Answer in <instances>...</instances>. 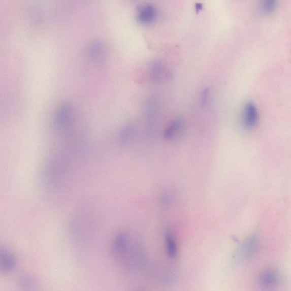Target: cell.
Returning <instances> with one entry per match:
<instances>
[{"mask_svg":"<svg viewBox=\"0 0 291 291\" xmlns=\"http://www.w3.org/2000/svg\"><path fill=\"white\" fill-rule=\"evenodd\" d=\"M183 125V119L182 117H177L172 121L170 125L167 127L164 132V137L166 140H170L173 138L180 130Z\"/></svg>","mask_w":291,"mask_h":291,"instance_id":"9","label":"cell"},{"mask_svg":"<svg viewBox=\"0 0 291 291\" xmlns=\"http://www.w3.org/2000/svg\"><path fill=\"white\" fill-rule=\"evenodd\" d=\"M73 109L69 105H63L58 110L55 118V126L59 131H63L70 126L73 121Z\"/></svg>","mask_w":291,"mask_h":291,"instance_id":"5","label":"cell"},{"mask_svg":"<svg viewBox=\"0 0 291 291\" xmlns=\"http://www.w3.org/2000/svg\"><path fill=\"white\" fill-rule=\"evenodd\" d=\"M195 7H196V11L199 12L200 10H202L203 8V5L201 3H197L196 4Z\"/></svg>","mask_w":291,"mask_h":291,"instance_id":"14","label":"cell"},{"mask_svg":"<svg viewBox=\"0 0 291 291\" xmlns=\"http://www.w3.org/2000/svg\"><path fill=\"white\" fill-rule=\"evenodd\" d=\"M104 52V47L102 42H94L90 45L89 53L94 59L102 58Z\"/></svg>","mask_w":291,"mask_h":291,"instance_id":"12","label":"cell"},{"mask_svg":"<svg viewBox=\"0 0 291 291\" xmlns=\"http://www.w3.org/2000/svg\"><path fill=\"white\" fill-rule=\"evenodd\" d=\"M257 247V240L255 236L248 239L241 247L239 257L242 260H247L254 256Z\"/></svg>","mask_w":291,"mask_h":291,"instance_id":"7","label":"cell"},{"mask_svg":"<svg viewBox=\"0 0 291 291\" xmlns=\"http://www.w3.org/2000/svg\"><path fill=\"white\" fill-rule=\"evenodd\" d=\"M277 7V2L275 0H266L262 2L260 4V9L264 14H271L273 13Z\"/></svg>","mask_w":291,"mask_h":291,"instance_id":"13","label":"cell"},{"mask_svg":"<svg viewBox=\"0 0 291 291\" xmlns=\"http://www.w3.org/2000/svg\"><path fill=\"white\" fill-rule=\"evenodd\" d=\"M280 280V276L277 270L267 269L259 277L260 287L265 290H272L277 287Z\"/></svg>","mask_w":291,"mask_h":291,"instance_id":"2","label":"cell"},{"mask_svg":"<svg viewBox=\"0 0 291 291\" xmlns=\"http://www.w3.org/2000/svg\"><path fill=\"white\" fill-rule=\"evenodd\" d=\"M136 291H146V290H144V289H138V290H136Z\"/></svg>","mask_w":291,"mask_h":291,"instance_id":"15","label":"cell"},{"mask_svg":"<svg viewBox=\"0 0 291 291\" xmlns=\"http://www.w3.org/2000/svg\"><path fill=\"white\" fill-rule=\"evenodd\" d=\"M17 259L13 252L0 245V272L9 273L15 269Z\"/></svg>","mask_w":291,"mask_h":291,"instance_id":"3","label":"cell"},{"mask_svg":"<svg viewBox=\"0 0 291 291\" xmlns=\"http://www.w3.org/2000/svg\"><path fill=\"white\" fill-rule=\"evenodd\" d=\"M136 249L132 247L130 237L125 232H118L114 237L111 245L112 253L121 263L127 264L135 255Z\"/></svg>","mask_w":291,"mask_h":291,"instance_id":"1","label":"cell"},{"mask_svg":"<svg viewBox=\"0 0 291 291\" xmlns=\"http://www.w3.org/2000/svg\"><path fill=\"white\" fill-rule=\"evenodd\" d=\"M156 17V11L152 4H147L138 9L137 19L143 24H149L153 22Z\"/></svg>","mask_w":291,"mask_h":291,"instance_id":"6","label":"cell"},{"mask_svg":"<svg viewBox=\"0 0 291 291\" xmlns=\"http://www.w3.org/2000/svg\"><path fill=\"white\" fill-rule=\"evenodd\" d=\"M151 78L155 81H160L165 78L166 71L160 61H155L151 68Z\"/></svg>","mask_w":291,"mask_h":291,"instance_id":"10","label":"cell"},{"mask_svg":"<svg viewBox=\"0 0 291 291\" xmlns=\"http://www.w3.org/2000/svg\"><path fill=\"white\" fill-rule=\"evenodd\" d=\"M259 113L254 103L247 102L243 107V122L245 127L251 130L259 121Z\"/></svg>","mask_w":291,"mask_h":291,"instance_id":"4","label":"cell"},{"mask_svg":"<svg viewBox=\"0 0 291 291\" xmlns=\"http://www.w3.org/2000/svg\"><path fill=\"white\" fill-rule=\"evenodd\" d=\"M165 243L167 255L171 260L175 259L178 254V247L177 243L173 234L170 232L166 233Z\"/></svg>","mask_w":291,"mask_h":291,"instance_id":"8","label":"cell"},{"mask_svg":"<svg viewBox=\"0 0 291 291\" xmlns=\"http://www.w3.org/2000/svg\"><path fill=\"white\" fill-rule=\"evenodd\" d=\"M134 132H135V128L131 124H128L124 126L119 133V142L122 144H126L130 142L133 136Z\"/></svg>","mask_w":291,"mask_h":291,"instance_id":"11","label":"cell"}]
</instances>
